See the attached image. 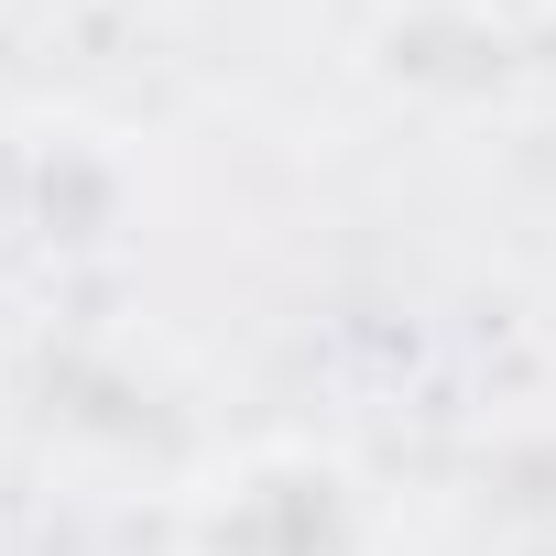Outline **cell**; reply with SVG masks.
<instances>
[{
  "mask_svg": "<svg viewBox=\"0 0 556 556\" xmlns=\"http://www.w3.org/2000/svg\"><path fill=\"white\" fill-rule=\"evenodd\" d=\"M186 556H393V502L350 447L251 437L186 480Z\"/></svg>",
  "mask_w": 556,
  "mask_h": 556,
  "instance_id": "6da1fadb",
  "label": "cell"
},
{
  "mask_svg": "<svg viewBox=\"0 0 556 556\" xmlns=\"http://www.w3.org/2000/svg\"><path fill=\"white\" fill-rule=\"evenodd\" d=\"M131 197H142V175H131L121 131H99V121H66L55 110V121H23L12 142H0V207H12V229L45 262L110 251L131 229Z\"/></svg>",
  "mask_w": 556,
  "mask_h": 556,
  "instance_id": "7a4b0ae2",
  "label": "cell"
},
{
  "mask_svg": "<svg viewBox=\"0 0 556 556\" xmlns=\"http://www.w3.org/2000/svg\"><path fill=\"white\" fill-rule=\"evenodd\" d=\"M469 23H534V12H556V0H458Z\"/></svg>",
  "mask_w": 556,
  "mask_h": 556,
  "instance_id": "3957f363",
  "label": "cell"
}]
</instances>
